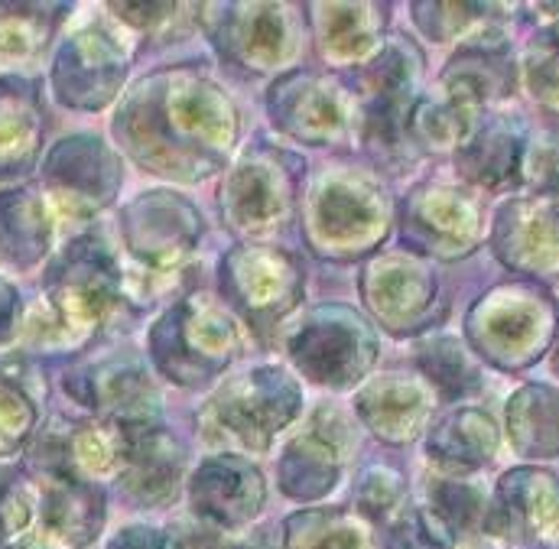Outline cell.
<instances>
[{"mask_svg":"<svg viewBox=\"0 0 559 549\" xmlns=\"http://www.w3.org/2000/svg\"><path fill=\"white\" fill-rule=\"evenodd\" d=\"M115 131L140 166L195 182L225 166L238 140V115L205 75L166 69L131 92Z\"/></svg>","mask_w":559,"mask_h":549,"instance_id":"6da1fadb","label":"cell"},{"mask_svg":"<svg viewBox=\"0 0 559 549\" xmlns=\"http://www.w3.org/2000/svg\"><path fill=\"white\" fill-rule=\"evenodd\" d=\"M241 348V332L231 312L212 296H189L176 302L150 332V355L156 368L182 387L205 384L222 374Z\"/></svg>","mask_w":559,"mask_h":549,"instance_id":"7a4b0ae2","label":"cell"},{"mask_svg":"<svg viewBox=\"0 0 559 549\" xmlns=\"http://www.w3.org/2000/svg\"><path fill=\"white\" fill-rule=\"evenodd\" d=\"M388 231V195L358 172L322 176L306 205V238L316 254L352 258L371 251Z\"/></svg>","mask_w":559,"mask_h":549,"instance_id":"3957f363","label":"cell"},{"mask_svg":"<svg viewBox=\"0 0 559 549\" xmlns=\"http://www.w3.org/2000/svg\"><path fill=\"white\" fill-rule=\"evenodd\" d=\"M557 335L554 302L527 283H511L488 293L468 312V338L488 361L501 368H524Z\"/></svg>","mask_w":559,"mask_h":549,"instance_id":"277c9868","label":"cell"},{"mask_svg":"<svg viewBox=\"0 0 559 549\" xmlns=\"http://www.w3.org/2000/svg\"><path fill=\"white\" fill-rule=\"evenodd\" d=\"M293 365L322 387H352L378 361L371 325L348 306H319L286 342Z\"/></svg>","mask_w":559,"mask_h":549,"instance_id":"5b68a950","label":"cell"},{"mask_svg":"<svg viewBox=\"0 0 559 549\" xmlns=\"http://www.w3.org/2000/svg\"><path fill=\"white\" fill-rule=\"evenodd\" d=\"M302 404L299 384L283 368H254L228 381L209 404V419L238 445L251 452L271 449Z\"/></svg>","mask_w":559,"mask_h":549,"instance_id":"8992f818","label":"cell"},{"mask_svg":"<svg viewBox=\"0 0 559 549\" xmlns=\"http://www.w3.org/2000/svg\"><path fill=\"white\" fill-rule=\"evenodd\" d=\"M423 59L407 39L388 43L361 72L365 140L378 150L401 153L411 140V111L417 105Z\"/></svg>","mask_w":559,"mask_h":549,"instance_id":"52a82bcc","label":"cell"},{"mask_svg":"<svg viewBox=\"0 0 559 549\" xmlns=\"http://www.w3.org/2000/svg\"><path fill=\"white\" fill-rule=\"evenodd\" d=\"M296 195V169L274 150L248 153L228 176L222 205L235 231L264 235L286 218Z\"/></svg>","mask_w":559,"mask_h":549,"instance_id":"ba28073f","label":"cell"},{"mask_svg":"<svg viewBox=\"0 0 559 549\" xmlns=\"http://www.w3.org/2000/svg\"><path fill=\"white\" fill-rule=\"evenodd\" d=\"M121 231L131 254L150 267H173L202 238V215L173 192H146L121 215Z\"/></svg>","mask_w":559,"mask_h":549,"instance_id":"9c48e42d","label":"cell"},{"mask_svg":"<svg viewBox=\"0 0 559 549\" xmlns=\"http://www.w3.org/2000/svg\"><path fill=\"white\" fill-rule=\"evenodd\" d=\"M225 296L251 322H277L302 296V274L274 248H241L222 264Z\"/></svg>","mask_w":559,"mask_h":549,"instance_id":"30bf717a","label":"cell"},{"mask_svg":"<svg viewBox=\"0 0 559 549\" xmlns=\"http://www.w3.org/2000/svg\"><path fill=\"white\" fill-rule=\"evenodd\" d=\"M352 449L348 426L332 407L312 413L309 426L286 445L277 465L280 485L296 501H316L329 494L338 478L345 455Z\"/></svg>","mask_w":559,"mask_h":549,"instance_id":"8fae6325","label":"cell"},{"mask_svg":"<svg viewBox=\"0 0 559 549\" xmlns=\"http://www.w3.org/2000/svg\"><path fill=\"white\" fill-rule=\"evenodd\" d=\"M218 20L209 23L215 46L258 72L277 69L296 52V26L280 3H218Z\"/></svg>","mask_w":559,"mask_h":549,"instance_id":"7c38bea8","label":"cell"},{"mask_svg":"<svg viewBox=\"0 0 559 549\" xmlns=\"http://www.w3.org/2000/svg\"><path fill=\"white\" fill-rule=\"evenodd\" d=\"M128 79V52L102 26L82 29L56 59V92L72 108H105Z\"/></svg>","mask_w":559,"mask_h":549,"instance_id":"4fadbf2b","label":"cell"},{"mask_svg":"<svg viewBox=\"0 0 559 549\" xmlns=\"http://www.w3.org/2000/svg\"><path fill=\"white\" fill-rule=\"evenodd\" d=\"M189 501L202 521L222 530L245 527L267 501L264 475L241 455H212L195 468L189 481Z\"/></svg>","mask_w":559,"mask_h":549,"instance_id":"5bb4252c","label":"cell"},{"mask_svg":"<svg viewBox=\"0 0 559 549\" xmlns=\"http://www.w3.org/2000/svg\"><path fill=\"white\" fill-rule=\"evenodd\" d=\"M271 115L280 131L302 143H335L348 131L345 92L316 72H289L271 88Z\"/></svg>","mask_w":559,"mask_h":549,"instance_id":"9a60e30c","label":"cell"},{"mask_svg":"<svg viewBox=\"0 0 559 549\" xmlns=\"http://www.w3.org/2000/svg\"><path fill=\"white\" fill-rule=\"evenodd\" d=\"M118 293V267L105 244L95 238H82L69 248L59 267L49 276V296L66 325H92L98 322Z\"/></svg>","mask_w":559,"mask_h":549,"instance_id":"2e32d148","label":"cell"},{"mask_svg":"<svg viewBox=\"0 0 559 549\" xmlns=\"http://www.w3.org/2000/svg\"><path fill=\"white\" fill-rule=\"evenodd\" d=\"M46 179L66 208L92 215L115 199L121 186V166L118 156L98 138H72L52 150L46 163Z\"/></svg>","mask_w":559,"mask_h":549,"instance_id":"e0dca14e","label":"cell"},{"mask_svg":"<svg viewBox=\"0 0 559 549\" xmlns=\"http://www.w3.org/2000/svg\"><path fill=\"white\" fill-rule=\"evenodd\" d=\"M121 435V481L143 508H166L182 485V445L156 422L118 426Z\"/></svg>","mask_w":559,"mask_h":549,"instance_id":"ac0fdd59","label":"cell"},{"mask_svg":"<svg viewBox=\"0 0 559 549\" xmlns=\"http://www.w3.org/2000/svg\"><path fill=\"white\" fill-rule=\"evenodd\" d=\"M559 517V478L544 468H514L498 481L485 527L504 540H531Z\"/></svg>","mask_w":559,"mask_h":549,"instance_id":"d6986e66","label":"cell"},{"mask_svg":"<svg viewBox=\"0 0 559 549\" xmlns=\"http://www.w3.org/2000/svg\"><path fill=\"white\" fill-rule=\"evenodd\" d=\"M498 258L521 274H544L559 261V212L550 199H518L495 222Z\"/></svg>","mask_w":559,"mask_h":549,"instance_id":"ffe728a7","label":"cell"},{"mask_svg":"<svg viewBox=\"0 0 559 549\" xmlns=\"http://www.w3.org/2000/svg\"><path fill=\"white\" fill-rule=\"evenodd\" d=\"M407 238L429 254H465L478 238V208L445 186L417 189L407 202Z\"/></svg>","mask_w":559,"mask_h":549,"instance_id":"44dd1931","label":"cell"},{"mask_svg":"<svg viewBox=\"0 0 559 549\" xmlns=\"http://www.w3.org/2000/svg\"><path fill=\"white\" fill-rule=\"evenodd\" d=\"M514 92V62L504 39H478L462 46L442 75V92L452 105L478 121L491 98H508Z\"/></svg>","mask_w":559,"mask_h":549,"instance_id":"7402d4cb","label":"cell"},{"mask_svg":"<svg viewBox=\"0 0 559 549\" xmlns=\"http://www.w3.org/2000/svg\"><path fill=\"white\" fill-rule=\"evenodd\" d=\"M105 524V494L72 475H52L43 488V540L59 549L88 547Z\"/></svg>","mask_w":559,"mask_h":549,"instance_id":"603a6c76","label":"cell"},{"mask_svg":"<svg viewBox=\"0 0 559 549\" xmlns=\"http://www.w3.org/2000/svg\"><path fill=\"white\" fill-rule=\"evenodd\" d=\"M436 296L432 274L414 258H381L365 274V299L394 332H407Z\"/></svg>","mask_w":559,"mask_h":549,"instance_id":"cb8c5ba5","label":"cell"},{"mask_svg":"<svg viewBox=\"0 0 559 549\" xmlns=\"http://www.w3.org/2000/svg\"><path fill=\"white\" fill-rule=\"evenodd\" d=\"M527 138L514 118H495L475 128L459 150V172L485 189H508L521 182Z\"/></svg>","mask_w":559,"mask_h":549,"instance_id":"d4e9b609","label":"cell"},{"mask_svg":"<svg viewBox=\"0 0 559 549\" xmlns=\"http://www.w3.org/2000/svg\"><path fill=\"white\" fill-rule=\"evenodd\" d=\"M355 407L358 416L374 429V435H381L384 442H411L429 410L423 387L401 374L371 381L358 394Z\"/></svg>","mask_w":559,"mask_h":549,"instance_id":"484cf974","label":"cell"},{"mask_svg":"<svg viewBox=\"0 0 559 549\" xmlns=\"http://www.w3.org/2000/svg\"><path fill=\"white\" fill-rule=\"evenodd\" d=\"M426 452L445 472L481 468L498 452V426L485 410L462 407L439 419V426L426 439Z\"/></svg>","mask_w":559,"mask_h":549,"instance_id":"4316f807","label":"cell"},{"mask_svg":"<svg viewBox=\"0 0 559 549\" xmlns=\"http://www.w3.org/2000/svg\"><path fill=\"white\" fill-rule=\"evenodd\" d=\"M88 404L115 426H146L156 419V391L138 361L102 365L88 381Z\"/></svg>","mask_w":559,"mask_h":549,"instance_id":"83f0119b","label":"cell"},{"mask_svg":"<svg viewBox=\"0 0 559 549\" xmlns=\"http://www.w3.org/2000/svg\"><path fill=\"white\" fill-rule=\"evenodd\" d=\"M316 36L329 59L352 62L371 52L384 29V7L378 3H316Z\"/></svg>","mask_w":559,"mask_h":549,"instance_id":"f1b7e54d","label":"cell"},{"mask_svg":"<svg viewBox=\"0 0 559 549\" xmlns=\"http://www.w3.org/2000/svg\"><path fill=\"white\" fill-rule=\"evenodd\" d=\"M508 435L524 458L559 455V391L547 384L521 387L508 404Z\"/></svg>","mask_w":559,"mask_h":549,"instance_id":"f546056e","label":"cell"},{"mask_svg":"<svg viewBox=\"0 0 559 549\" xmlns=\"http://www.w3.org/2000/svg\"><path fill=\"white\" fill-rule=\"evenodd\" d=\"M49 248L46 208L33 192L0 195V258L13 267L36 264Z\"/></svg>","mask_w":559,"mask_h":549,"instance_id":"4dcf8cb0","label":"cell"},{"mask_svg":"<svg viewBox=\"0 0 559 549\" xmlns=\"http://www.w3.org/2000/svg\"><path fill=\"white\" fill-rule=\"evenodd\" d=\"M286 549H371L361 524L342 511H306L286 524Z\"/></svg>","mask_w":559,"mask_h":549,"instance_id":"1f68e13d","label":"cell"},{"mask_svg":"<svg viewBox=\"0 0 559 549\" xmlns=\"http://www.w3.org/2000/svg\"><path fill=\"white\" fill-rule=\"evenodd\" d=\"M423 374L432 381V387L442 391V397H462L478 387V371L468 361L465 348L455 338H432L419 348L417 355Z\"/></svg>","mask_w":559,"mask_h":549,"instance_id":"d6a6232c","label":"cell"},{"mask_svg":"<svg viewBox=\"0 0 559 549\" xmlns=\"http://www.w3.org/2000/svg\"><path fill=\"white\" fill-rule=\"evenodd\" d=\"M36 111L20 85H0V163H23L36 146Z\"/></svg>","mask_w":559,"mask_h":549,"instance_id":"836d02e7","label":"cell"},{"mask_svg":"<svg viewBox=\"0 0 559 549\" xmlns=\"http://www.w3.org/2000/svg\"><path fill=\"white\" fill-rule=\"evenodd\" d=\"M432 514L449 527V530H472L478 521H485V498L478 488L452 478L432 481Z\"/></svg>","mask_w":559,"mask_h":549,"instance_id":"e575fe53","label":"cell"},{"mask_svg":"<svg viewBox=\"0 0 559 549\" xmlns=\"http://www.w3.org/2000/svg\"><path fill=\"white\" fill-rule=\"evenodd\" d=\"M388 549H452V530L426 508L401 511L384 537Z\"/></svg>","mask_w":559,"mask_h":549,"instance_id":"d590c367","label":"cell"},{"mask_svg":"<svg viewBox=\"0 0 559 549\" xmlns=\"http://www.w3.org/2000/svg\"><path fill=\"white\" fill-rule=\"evenodd\" d=\"M527 88L540 105L559 111V26L534 39L527 52Z\"/></svg>","mask_w":559,"mask_h":549,"instance_id":"8d00e7d4","label":"cell"},{"mask_svg":"<svg viewBox=\"0 0 559 549\" xmlns=\"http://www.w3.org/2000/svg\"><path fill=\"white\" fill-rule=\"evenodd\" d=\"M52 7H0V49L10 52L36 49L49 33V20L43 16Z\"/></svg>","mask_w":559,"mask_h":549,"instance_id":"74e56055","label":"cell"},{"mask_svg":"<svg viewBox=\"0 0 559 549\" xmlns=\"http://www.w3.org/2000/svg\"><path fill=\"white\" fill-rule=\"evenodd\" d=\"M404 481L391 472V468H371L365 472L361 478V488H358V511L371 521H384L394 514L404 488Z\"/></svg>","mask_w":559,"mask_h":549,"instance_id":"f35d334b","label":"cell"},{"mask_svg":"<svg viewBox=\"0 0 559 549\" xmlns=\"http://www.w3.org/2000/svg\"><path fill=\"white\" fill-rule=\"evenodd\" d=\"M33 426V404L26 394L0 378V452H10L23 442Z\"/></svg>","mask_w":559,"mask_h":549,"instance_id":"ab89813d","label":"cell"},{"mask_svg":"<svg viewBox=\"0 0 559 549\" xmlns=\"http://www.w3.org/2000/svg\"><path fill=\"white\" fill-rule=\"evenodd\" d=\"M33 517V501L23 488L20 472L0 468V540L23 530Z\"/></svg>","mask_w":559,"mask_h":549,"instance_id":"60d3db41","label":"cell"},{"mask_svg":"<svg viewBox=\"0 0 559 549\" xmlns=\"http://www.w3.org/2000/svg\"><path fill=\"white\" fill-rule=\"evenodd\" d=\"M432 7H436V13H442V16H419L417 13V23L419 29H423L429 39H436V43L455 39L459 29H465V26L472 23L468 13H478V10H481V7H472V3H432Z\"/></svg>","mask_w":559,"mask_h":549,"instance_id":"b9f144b4","label":"cell"},{"mask_svg":"<svg viewBox=\"0 0 559 549\" xmlns=\"http://www.w3.org/2000/svg\"><path fill=\"white\" fill-rule=\"evenodd\" d=\"M108 549H176V544L153 527H128L111 540Z\"/></svg>","mask_w":559,"mask_h":549,"instance_id":"7bdbcfd3","label":"cell"},{"mask_svg":"<svg viewBox=\"0 0 559 549\" xmlns=\"http://www.w3.org/2000/svg\"><path fill=\"white\" fill-rule=\"evenodd\" d=\"M13 312H16V293L0 279V338H3V335H10Z\"/></svg>","mask_w":559,"mask_h":549,"instance_id":"ee69618b","label":"cell"},{"mask_svg":"<svg viewBox=\"0 0 559 549\" xmlns=\"http://www.w3.org/2000/svg\"><path fill=\"white\" fill-rule=\"evenodd\" d=\"M7 549H56L52 544H46V540H23V544H16V547H7Z\"/></svg>","mask_w":559,"mask_h":549,"instance_id":"f6af8a7d","label":"cell"},{"mask_svg":"<svg viewBox=\"0 0 559 549\" xmlns=\"http://www.w3.org/2000/svg\"><path fill=\"white\" fill-rule=\"evenodd\" d=\"M228 549H274V547H267L264 540H245V544H231Z\"/></svg>","mask_w":559,"mask_h":549,"instance_id":"bcb514c9","label":"cell"},{"mask_svg":"<svg viewBox=\"0 0 559 549\" xmlns=\"http://www.w3.org/2000/svg\"><path fill=\"white\" fill-rule=\"evenodd\" d=\"M550 365H554V371L559 374V338H557V345H554V358H550Z\"/></svg>","mask_w":559,"mask_h":549,"instance_id":"7dc6e473","label":"cell"}]
</instances>
